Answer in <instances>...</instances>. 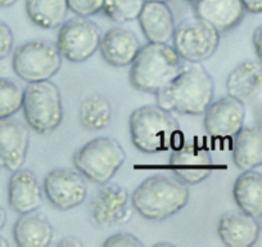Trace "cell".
I'll list each match as a JSON object with an SVG mask.
<instances>
[{"instance_id": "4fadbf2b", "label": "cell", "mask_w": 262, "mask_h": 247, "mask_svg": "<svg viewBox=\"0 0 262 247\" xmlns=\"http://www.w3.org/2000/svg\"><path fill=\"white\" fill-rule=\"evenodd\" d=\"M168 166L181 181L195 186L211 175L213 162L210 152L195 142L183 143L172 151Z\"/></svg>"}, {"instance_id": "4dcf8cb0", "label": "cell", "mask_w": 262, "mask_h": 247, "mask_svg": "<svg viewBox=\"0 0 262 247\" xmlns=\"http://www.w3.org/2000/svg\"><path fill=\"white\" fill-rule=\"evenodd\" d=\"M252 40H253V47L254 50H256L257 57H258L259 62L262 64V25H259V26L254 30Z\"/></svg>"}, {"instance_id": "e0dca14e", "label": "cell", "mask_w": 262, "mask_h": 247, "mask_svg": "<svg viewBox=\"0 0 262 247\" xmlns=\"http://www.w3.org/2000/svg\"><path fill=\"white\" fill-rule=\"evenodd\" d=\"M217 233L221 242L228 247H251L259 237L257 218L242 210H230L220 216Z\"/></svg>"}, {"instance_id": "5bb4252c", "label": "cell", "mask_w": 262, "mask_h": 247, "mask_svg": "<svg viewBox=\"0 0 262 247\" xmlns=\"http://www.w3.org/2000/svg\"><path fill=\"white\" fill-rule=\"evenodd\" d=\"M29 147V128L13 117L0 118V166L11 173L21 169Z\"/></svg>"}, {"instance_id": "44dd1931", "label": "cell", "mask_w": 262, "mask_h": 247, "mask_svg": "<svg viewBox=\"0 0 262 247\" xmlns=\"http://www.w3.org/2000/svg\"><path fill=\"white\" fill-rule=\"evenodd\" d=\"M233 161L242 171L262 166V127H243L234 137Z\"/></svg>"}, {"instance_id": "7a4b0ae2", "label": "cell", "mask_w": 262, "mask_h": 247, "mask_svg": "<svg viewBox=\"0 0 262 247\" xmlns=\"http://www.w3.org/2000/svg\"><path fill=\"white\" fill-rule=\"evenodd\" d=\"M131 142L140 152L160 153L176 150L184 143L180 123L172 112L158 105L133 111L128 120Z\"/></svg>"}, {"instance_id": "836d02e7", "label": "cell", "mask_w": 262, "mask_h": 247, "mask_svg": "<svg viewBox=\"0 0 262 247\" xmlns=\"http://www.w3.org/2000/svg\"><path fill=\"white\" fill-rule=\"evenodd\" d=\"M6 223H7V214L6 211H4V209L0 206V231L4 228Z\"/></svg>"}, {"instance_id": "8d00e7d4", "label": "cell", "mask_w": 262, "mask_h": 247, "mask_svg": "<svg viewBox=\"0 0 262 247\" xmlns=\"http://www.w3.org/2000/svg\"><path fill=\"white\" fill-rule=\"evenodd\" d=\"M156 247H158V246H173L172 243H170V242H158V243H156L155 244Z\"/></svg>"}, {"instance_id": "9a60e30c", "label": "cell", "mask_w": 262, "mask_h": 247, "mask_svg": "<svg viewBox=\"0 0 262 247\" xmlns=\"http://www.w3.org/2000/svg\"><path fill=\"white\" fill-rule=\"evenodd\" d=\"M140 49L142 44L137 34L122 26L108 30L102 36L99 45L104 62L113 67L131 66Z\"/></svg>"}, {"instance_id": "52a82bcc", "label": "cell", "mask_w": 262, "mask_h": 247, "mask_svg": "<svg viewBox=\"0 0 262 247\" xmlns=\"http://www.w3.org/2000/svg\"><path fill=\"white\" fill-rule=\"evenodd\" d=\"M62 58L55 43L47 39L30 40L14 50L12 67L24 81H44L59 72Z\"/></svg>"}, {"instance_id": "e575fe53", "label": "cell", "mask_w": 262, "mask_h": 247, "mask_svg": "<svg viewBox=\"0 0 262 247\" xmlns=\"http://www.w3.org/2000/svg\"><path fill=\"white\" fill-rule=\"evenodd\" d=\"M18 0H0V8H9L14 6Z\"/></svg>"}, {"instance_id": "74e56055", "label": "cell", "mask_w": 262, "mask_h": 247, "mask_svg": "<svg viewBox=\"0 0 262 247\" xmlns=\"http://www.w3.org/2000/svg\"><path fill=\"white\" fill-rule=\"evenodd\" d=\"M258 219V225H259V232H262V215L259 216V218H257Z\"/></svg>"}, {"instance_id": "f35d334b", "label": "cell", "mask_w": 262, "mask_h": 247, "mask_svg": "<svg viewBox=\"0 0 262 247\" xmlns=\"http://www.w3.org/2000/svg\"><path fill=\"white\" fill-rule=\"evenodd\" d=\"M147 2H165V3H167L168 0H147Z\"/></svg>"}, {"instance_id": "ffe728a7", "label": "cell", "mask_w": 262, "mask_h": 247, "mask_svg": "<svg viewBox=\"0 0 262 247\" xmlns=\"http://www.w3.org/2000/svg\"><path fill=\"white\" fill-rule=\"evenodd\" d=\"M262 90V64L257 60H244L239 64L226 79V92L243 103L253 100Z\"/></svg>"}, {"instance_id": "ac0fdd59", "label": "cell", "mask_w": 262, "mask_h": 247, "mask_svg": "<svg viewBox=\"0 0 262 247\" xmlns=\"http://www.w3.org/2000/svg\"><path fill=\"white\" fill-rule=\"evenodd\" d=\"M194 4L195 16L215 27L220 34L235 29L247 12L242 0H198Z\"/></svg>"}, {"instance_id": "8fae6325", "label": "cell", "mask_w": 262, "mask_h": 247, "mask_svg": "<svg viewBox=\"0 0 262 247\" xmlns=\"http://www.w3.org/2000/svg\"><path fill=\"white\" fill-rule=\"evenodd\" d=\"M42 192L53 208L62 211L71 210L86 200V180L79 170L54 169L45 176Z\"/></svg>"}, {"instance_id": "5b68a950", "label": "cell", "mask_w": 262, "mask_h": 247, "mask_svg": "<svg viewBox=\"0 0 262 247\" xmlns=\"http://www.w3.org/2000/svg\"><path fill=\"white\" fill-rule=\"evenodd\" d=\"M26 123L37 134H50L63 120V103L59 88L50 80L29 83L22 99Z\"/></svg>"}, {"instance_id": "d4e9b609", "label": "cell", "mask_w": 262, "mask_h": 247, "mask_svg": "<svg viewBox=\"0 0 262 247\" xmlns=\"http://www.w3.org/2000/svg\"><path fill=\"white\" fill-rule=\"evenodd\" d=\"M79 120L88 130H103L112 121V106L103 95L93 94L82 100L79 110Z\"/></svg>"}, {"instance_id": "8992f818", "label": "cell", "mask_w": 262, "mask_h": 247, "mask_svg": "<svg viewBox=\"0 0 262 247\" xmlns=\"http://www.w3.org/2000/svg\"><path fill=\"white\" fill-rule=\"evenodd\" d=\"M126 160L122 146L110 137H98L75 152L74 165L85 179L97 184L112 180Z\"/></svg>"}, {"instance_id": "d6986e66", "label": "cell", "mask_w": 262, "mask_h": 247, "mask_svg": "<svg viewBox=\"0 0 262 247\" xmlns=\"http://www.w3.org/2000/svg\"><path fill=\"white\" fill-rule=\"evenodd\" d=\"M139 25L149 43L168 44L175 32L172 11L165 2H145L139 16Z\"/></svg>"}, {"instance_id": "30bf717a", "label": "cell", "mask_w": 262, "mask_h": 247, "mask_svg": "<svg viewBox=\"0 0 262 247\" xmlns=\"http://www.w3.org/2000/svg\"><path fill=\"white\" fill-rule=\"evenodd\" d=\"M131 197L127 190L115 181L99 184L90 202V220L95 227L108 228L130 220Z\"/></svg>"}, {"instance_id": "cb8c5ba5", "label": "cell", "mask_w": 262, "mask_h": 247, "mask_svg": "<svg viewBox=\"0 0 262 247\" xmlns=\"http://www.w3.org/2000/svg\"><path fill=\"white\" fill-rule=\"evenodd\" d=\"M25 7L30 21L47 30L62 26L69 13L67 0H26Z\"/></svg>"}, {"instance_id": "f1b7e54d", "label": "cell", "mask_w": 262, "mask_h": 247, "mask_svg": "<svg viewBox=\"0 0 262 247\" xmlns=\"http://www.w3.org/2000/svg\"><path fill=\"white\" fill-rule=\"evenodd\" d=\"M104 247H143V242L134 234L127 233V232H118V233L112 234L105 239L103 243Z\"/></svg>"}, {"instance_id": "83f0119b", "label": "cell", "mask_w": 262, "mask_h": 247, "mask_svg": "<svg viewBox=\"0 0 262 247\" xmlns=\"http://www.w3.org/2000/svg\"><path fill=\"white\" fill-rule=\"evenodd\" d=\"M69 11L80 17H92L103 11L104 0H67Z\"/></svg>"}, {"instance_id": "ab89813d", "label": "cell", "mask_w": 262, "mask_h": 247, "mask_svg": "<svg viewBox=\"0 0 262 247\" xmlns=\"http://www.w3.org/2000/svg\"><path fill=\"white\" fill-rule=\"evenodd\" d=\"M186 2H190V3H195V2H198V0H186Z\"/></svg>"}, {"instance_id": "3957f363", "label": "cell", "mask_w": 262, "mask_h": 247, "mask_svg": "<svg viewBox=\"0 0 262 247\" xmlns=\"http://www.w3.org/2000/svg\"><path fill=\"white\" fill-rule=\"evenodd\" d=\"M189 201L188 184L178 176L153 175L138 186L131 205L144 219L161 221L176 215Z\"/></svg>"}, {"instance_id": "f546056e", "label": "cell", "mask_w": 262, "mask_h": 247, "mask_svg": "<svg viewBox=\"0 0 262 247\" xmlns=\"http://www.w3.org/2000/svg\"><path fill=\"white\" fill-rule=\"evenodd\" d=\"M14 36L11 27L0 19V60L8 57L13 50Z\"/></svg>"}, {"instance_id": "7c38bea8", "label": "cell", "mask_w": 262, "mask_h": 247, "mask_svg": "<svg viewBox=\"0 0 262 247\" xmlns=\"http://www.w3.org/2000/svg\"><path fill=\"white\" fill-rule=\"evenodd\" d=\"M203 115L205 129L210 137L221 139L235 137L244 127L246 103L228 94L213 100Z\"/></svg>"}, {"instance_id": "1f68e13d", "label": "cell", "mask_w": 262, "mask_h": 247, "mask_svg": "<svg viewBox=\"0 0 262 247\" xmlns=\"http://www.w3.org/2000/svg\"><path fill=\"white\" fill-rule=\"evenodd\" d=\"M244 8L249 13H262V0H242Z\"/></svg>"}, {"instance_id": "d590c367", "label": "cell", "mask_w": 262, "mask_h": 247, "mask_svg": "<svg viewBox=\"0 0 262 247\" xmlns=\"http://www.w3.org/2000/svg\"><path fill=\"white\" fill-rule=\"evenodd\" d=\"M9 246V242L7 241L4 237L0 236V247H8Z\"/></svg>"}, {"instance_id": "7402d4cb", "label": "cell", "mask_w": 262, "mask_h": 247, "mask_svg": "<svg viewBox=\"0 0 262 247\" xmlns=\"http://www.w3.org/2000/svg\"><path fill=\"white\" fill-rule=\"evenodd\" d=\"M13 238L19 247H45L52 243L53 227L44 215L22 214L13 227Z\"/></svg>"}, {"instance_id": "6da1fadb", "label": "cell", "mask_w": 262, "mask_h": 247, "mask_svg": "<svg viewBox=\"0 0 262 247\" xmlns=\"http://www.w3.org/2000/svg\"><path fill=\"white\" fill-rule=\"evenodd\" d=\"M215 83L200 62L184 60L179 74L156 94L160 107L180 115L200 116L213 102Z\"/></svg>"}, {"instance_id": "484cf974", "label": "cell", "mask_w": 262, "mask_h": 247, "mask_svg": "<svg viewBox=\"0 0 262 247\" xmlns=\"http://www.w3.org/2000/svg\"><path fill=\"white\" fill-rule=\"evenodd\" d=\"M147 0H104L103 12L116 24L137 21Z\"/></svg>"}, {"instance_id": "9c48e42d", "label": "cell", "mask_w": 262, "mask_h": 247, "mask_svg": "<svg viewBox=\"0 0 262 247\" xmlns=\"http://www.w3.org/2000/svg\"><path fill=\"white\" fill-rule=\"evenodd\" d=\"M102 32L88 17H74L62 24L57 35V47L63 58L72 64H82L99 50Z\"/></svg>"}, {"instance_id": "277c9868", "label": "cell", "mask_w": 262, "mask_h": 247, "mask_svg": "<svg viewBox=\"0 0 262 247\" xmlns=\"http://www.w3.org/2000/svg\"><path fill=\"white\" fill-rule=\"evenodd\" d=\"M183 64L173 47L148 43L131 64L130 83L138 92L156 95L179 74Z\"/></svg>"}, {"instance_id": "4316f807", "label": "cell", "mask_w": 262, "mask_h": 247, "mask_svg": "<svg viewBox=\"0 0 262 247\" xmlns=\"http://www.w3.org/2000/svg\"><path fill=\"white\" fill-rule=\"evenodd\" d=\"M24 89L8 77H0V118L12 117L22 110Z\"/></svg>"}, {"instance_id": "d6a6232c", "label": "cell", "mask_w": 262, "mask_h": 247, "mask_svg": "<svg viewBox=\"0 0 262 247\" xmlns=\"http://www.w3.org/2000/svg\"><path fill=\"white\" fill-rule=\"evenodd\" d=\"M58 246H75V247H80L82 246V242L80 241L77 237H74V236H70V237H63L62 239H59V241L57 242Z\"/></svg>"}, {"instance_id": "603a6c76", "label": "cell", "mask_w": 262, "mask_h": 247, "mask_svg": "<svg viewBox=\"0 0 262 247\" xmlns=\"http://www.w3.org/2000/svg\"><path fill=\"white\" fill-rule=\"evenodd\" d=\"M233 197L239 210L253 218L262 215V174L246 170L236 178Z\"/></svg>"}, {"instance_id": "ba28073f", "label": "cell", "mask_w": 262, "mask_h": 247, "mask_svg": "<svg viewBox=\"0 0 262 247\" xmlns=\"http://www.w3.org/2000/svg\"><path fill=\"white\" fill-rule=\"evenodd\" d=\"M220 44V32L201 19L200 17H189L183 19L175 27L172 47L183 60L205 62L210 59Z\"/></svg>"}, {"instance_id": "2e32d148", "label": "cell", "mask_w": 262, "mask_h": 247, "mask_svg": "<svg viewBox=\"0 0 262 247\" xmlns=\"http://www.w3.org/2000/svg\"><path fill=\"white\" fill-rule=\"evenodd\" d=\"M8 203L19 215L40 209L42 188L34 171L21 168L12 173L8 183Z\"/></svg>"}]
</instances>
